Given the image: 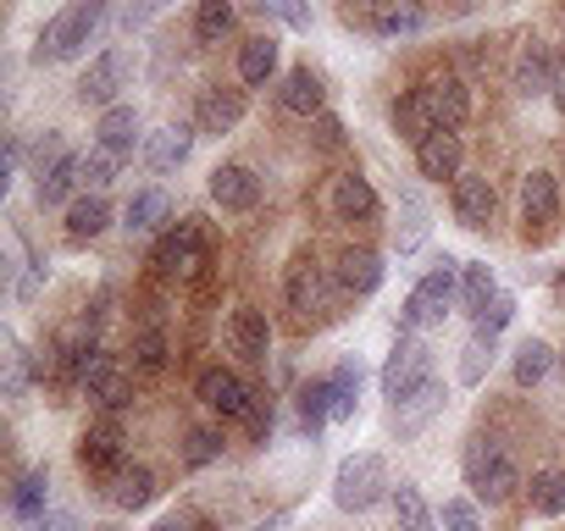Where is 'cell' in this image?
Returning <instances> with one entry per match:
<instances>
[{
    "mask_svg": "<svg viewBox=\"0 0 565 531\" xmlns=\"http://www.w3.org/2000/svg\"><path fill=\"white\" fill-rule=\"evenodd\" d=\"M161 7H167V0H134V7H128V18H122V23H128V29H139V23H145V18H156Z\"/></svg>",
    "mask_w": 565,
    "mask_h": 531,
    "instance_id": "cell-53",
    "label": "cell"
},
{
    "mask_svg": "<svg viewBox=\"0 0 565 531\" xmlns=\"http://www.w3.org/2000/svg\"><path fill=\"white\" fill-rule=\"evenodd\" d=\"M106 227H111L106 194H84V199L67 205V238H73V243H89V238H100Z\"/></svg>",
    "mask_w": 565,
    "mask_h": 531,
    "instance_id": "cell-29",
    "label": "cell"
},
{
    "mask_svg": "<svg viewBox=\"0 0 565 531\" xmlns=\"http://www.w3.org/2000/svg\"><path fill=\"white\" fill-rule=\"evenodd\" d=\"M244 426H249V437H255V443H266V437H271V399H249Z\"/></svg>",
    "mask_w": 565,
    "mask_h": 531,
    "instance_id": "cell-52",
    "label": "cell"
},
{
    "mask_svg": "<svg viewBox=\"0 0 565 531\" xmlns=\"http://www.w3.org/2000/svg\"><path fill=\"white\" fill-rule=\"evenodd\" d=\"M466 487H471L482 503H510V498H515L521 470H515V459L504 454L499 437H471V443H466Z\"/></svg>",
    "mask_w": 565,
    "mask_h": 531,
    "instance_id": "cell-3",
    "label": "cell"
},
{
    "mask_svg": "<svg viewBox=\"0 0 565 531\" xmlns=\"http://www.w3.org/2000/svg\"><path fill=\"white\" fill-rule=\"evenodd\" d=\"M45 503H51V470L34 465V470H23L18 487H12V514H18V520H40Z\"/></svg>",
    "mask_w": 565,
    "mask_h": 531,
    "instance_id": "cell-35",
    "label": "cell"
},
{
    "mask_svg": "<svg viewBox=\"0 0 565 531\" xmlns=\"http://www.w3.org/2000/svg\"><path fill=\"white\" fill-rule=\"evenodd\" d=\"M499 294V283H493V266L488 260H471V266H460V305L477 316L488 300Z\"/></svg>",
    "mask_w": 565,
    "mask_h": 531,
    "instance_id": "cell-39",
    "label": "cell"
},
{
    "mask_svg": "<svg viewBox=\"0 0 565 531\" xmlns=\"http://www.w3.org/2000/svg\"><path fill=\"white\" fill-rule=\"evenodd\" d=\"M455 300H460V260L455 254H438L433 272L411 289V300L399 311V333H433V327H444V316H449Z\"/></svg>",
    "mask_w": 565,
    "mask_h": 531,
    "instance_id": "cell-2",
    "label": "cell"
},
{
    "mask_svg": "<svg viewBox=\"0 0 565 531\" xmlns=\"http://www.w3.org/2000/svg\"><path fill=\"white\" fill-rule=\"evenodd\" d=\"M111 177H117V155L95 144V150L84 155V194H106V188H111Z\"/></svg>",
    "mask_w": 565,
    "mask_h": 531,
    "instance_id": "cell-45",
    "label": "cell"
},
{
    "mask_svg": "<svg viewBox=\"0 0 565 531\" xmlns=\"http://www.w3.org/2000/svg\"><path fill=\"white\" fill-rule=\"evenodd\" d=\"M438 525H444V531H482V514H477L471 498H449L444 514H438Z\"/></svg>",
    "mask_w": 565,
    "mask_h": 531,
    "instance_id": "cell-49",
    "label": "cell"
},
{
    "mask_svg": "<svg viewBox=\"0 0 565 531\" xmlns=\"http://www.w3.org/2000/svg\"><path fill=\"white\" fill-rule=\"evenodd\" d=\"M260 12H271L282 29L311 34V0H260Z\"/></svg>",
    "mask_w": 565,
    "mask_h": 531,
    "instance_id": "cell-46",
    "label": "cell"
},
{
    "mask_svg": "<svg viewBox=\"0 0 565 531\" xmlns=\"http://www.w3.org/2000/svg\"><path fill=\"white\" fill-rule=\"evenodd\" d=\"M289 525V514H271V520H260V525H249V531H282Z\"/></svg>",
    "mask_w": 565,
    "mask_h": 531,
    "instance_id": "cell-56",
    "label": "cell"
},
{
    "mask_svg": "<svg viewBox=\"0 0 565 531\" xmlns=\"http://www.w3.org/2000/svg\"><path fill=\"white\" fill-rule=\"evenodd\" d=\"M328 421H333V377H317V382L300 388V426H306V437L317 443V437L328 432Z\"/></svg>",
    "mask_w": 565,
    "mask_h": 531,
    "instance_id": "cell-31",
    "label": "cell"
},
{
    "mask_svg": "<svg viewBox=\"0 0 565 531\" xmlns=\"http://www.w3.org/2000/svg\"><path fill=\"white\" fill-rule=\"evenodd\" d=\"M95 144H100V150H111L117 161H122V155H134V150H145L139 111H134V106H122V100H117V106H106V111H100V122H95Z\"/></svg>",
    "mask_w": 565,
    "mask_h": 531,
    "instance_id": "cell-18",
    "label": "cell"
},
{
    "mask_svg": "<svg viewBox=\"0 0 565 531\" xmlns=\"http://www.w3.org/2000/svg\"><path fill=\"white\" fill-rule=\"evenodd\" d=\"M106 487H111V503H117V509H145V503L161 492V487H156V470H145V465H122Z\"/></svg>",
    "mask_w": 565,
    "mask_h": 531,
    "instance_id": "cell-32",
    "label": "cell"
},
{
    "mask_svg": "<svg viewBox=\"0 0 565 531\" xmlns=\"http://www.w3.org/2000/svg\"><path fill=\"white\" fill-rule=\"evenodd\" d=\"M488 366H493V344L471 338V344H466V360H460V382H466V388H477V382L488 377Z\"/></svg>",
    "mask_w": 565,
    "mask_h": 531,
    "instance_id": "cell-48",
    "label": "cell"
},
{
    "mask_svg": "<svg viewBox=\"0 0 565 531\" xmlns=\"http://www.w3.org/2000/svg\"><path fill=\"white\" fill-rule=\"evenodd\" d=\"M277 106L289 111V117H322L328 106H322V78L311 73V67H295V73H282V84H277Z\"/></svg>",
    "mask_w": 565,
    "mask_h": 531,
    "instance_id": "cell-22",
    "label": "cell"
},
{
    "mask_svg": "<svg viewBox=\"0 0 565 531\" xmlns=\"http://www.w3.org/2000/svg\"><path fill=\"white\" fill-rule=\"evenodd\" d=\"M333 283L350 294V300H366V294H377L383 289V254L377 249H339V260H333Z\"/></svg>",
    "mask_w": 565,
    "mask_h": 531,
    "instance_id": "cell-14",
    "label": "cell"
},
{
    "mask_svg": "<svg viewBox=\"0 0 565 531\" xmlns=\"http://www.w3.org/2000/svg\"><path fill=\"white\" fill-rule=\"evenodd\" d=\"M282 300H289V311H295L300 322H311V316L322 311V300H328L322 266H317V260H295L289 278H282Z\"/></svg>",
    "mask_w": 565,
    "mask_h": 531,
    "instance_id": "cell-17",
    "label": "cell"
},
{
    "mask_svg": "<svg viewBox=\"0 0 565 531\" xmlns=\"http://www.w3.org/2000/svg\"><path fill=\"white\" fill-rule=\"evenodd\" d=\"M106 12H111V0H67V7L40 29L34 62H40V67H45V62H78V56L89 51V40L100 34Z\"/></svg>",
    "mask_w": 565,
    "mask_h": 531,
    "instance_id": "cell-1",
    "label": "cell"
},
{
    "mask_svg": "<svg viewBox=\"0 0 565 531\" xmlns=\"http://www.w3.org/2000/svg\"><path fill=\"white\" fill-rule=\"evenodd\" d=\"M78 388H84L100 410H128V404H134V377L117 366V355H100V349L89 355V366H84V382H78Z\"/></svg>",
    "mask_w": 565,
    "mask_h": 531,
    "instance_id": "cell-7",
    "label": "cell"
},
{
    "mask_svg": "<svg viewBox=\"0 0 565 531\" xmlns=\"http://www.w3.org/2000/svg\"><path fill=\"white\" fill-rule=\"evenodd\" d=\"M361 388H366V366H361V355H344L333 371V421H355Z\"/></svg>",
    "mask_w": 565,
    "mask_h": 531,
    "instance_id": "cell-30",
    "label": "cell"
},
{
    "mask_svg": "<svg viewBox=\"0 0 565 531\" xmlns=\"http://www.w3.org/2000/svg\"><path fill=\"white\" fill-rule=\"evenodd\" d=\"M388 492H394V481H388L383 454H350V459L333 470V503H339L344 514H366V509H377Z\"/></svg>",
    "mask_w": 565,
    "mask_h": 531,
    "instance_id": "cell-4",
    "label": "cell"
},
{
    "mask_svg": "<svg viewBox=\"0 0 565 531\" xmlns=\"http://www.w3.org/2000/svg\"><path fill=\"white\" fill-rule=\"evenodd\" d=\"M150 531H194V525H189V520H183V514H167V520H156V525H150Z\"/></svg>",
    "mask_w": 565,
    "mask_h": 531,
    "instance_id": "cell-55",
    "label": "cell"
},
{
    "mask_svg": "<svg viewBox=\"0 0 565 531\" xmlns=\"http://www.w3.org/2000/svg\"><path fill=\"white\" fill-rule=\"evenodd\" d=\"M0 344H7V355H0V360H7V399H12V410H23V399H29V377H40V371H34V355L18 344V333H7Z\"/></svg>",
    "mask_w": 565,
    "mask_h": 531,
    "instance_id": "cell-37",
    "label": "cell"
},
{
    "mask_svg": "<svg viewBox=\"0 0 565 531\" xmlns=\"http://www.w3.org/2000/svg\"><path fill=\"white\" fill-rule=\"evenodd\" d=\"M78 465L95 476V481H111L128 459H122V426L117 421H100L78 437Z\"/></svg>",
    "mask_w": 565,
    "mask_h": 531,
    "instance_id": "cell-11",
    "label": "cell"
},
{
    "mask_svg": "<svg viewBox=\"0 0 565 531\" xmlns=\"http://www.w3.org/2000/svg\"><path fill=\"white\" fill-rule=\"evenodd\" d=\"M40 531H78V520H73L67 509H45V514H40Z\"/></svg>",
    "mask_w": 565,
    "mask_h": 531,
    "instance_id": "cell-54",
    "label": "cell"
},
{
    "mask_svg": "<svg viewBox=\"0 0 565 531\" xmlns=\"http://www.w3.org/2000/svg\"><path fill=\"white\" fill-rule=\"evenodd\" d=\"M244 111H249V95L216 84V89L200 95V106H194V128H200L205 139H222V133H233V128L244 122Z\"/></svg>",
    "mask_w": 565,
    "mask_h": 531,
    "instance_id": "cell-13",
    "label": "cell"
},
{
    "mask_svg": "<svg viewBox=\"0 0 565 531\" xmlns=\"http://www.w3.org/2000/svg\"><path fill=\"white\" fill-rule=\"evenodd\" d=\"M194 399L211 410V415H222V421H244V410H249V388H244V377L238 371H227V366H205L200 377H194Z\"/></svg>",
    "mask_w": 565,
    "mask_h": 531,
    "instance_id": "cell-6",
    "label": "cell"
},
{
    "mask_svg": "<svg viewBox=\"0 0 565 531\" xmlns=\"http://www.w3.org/2000/svg\"><path fill=\"white\" fill-rule=\"evenodd\" d=\"M277 62H282V45H277V40H266V34L244 40V45H238V84H244V89H266V84L277 78Z\"/></svg>",
    "mask_w": 565,
    "mask_h": 531,
    "instance_id": "cell-23",
    "label": "cell"
},
{
    "mask_svg": "<svg viewBox=\"0 0 565 531\" xmlns=\"http://www.w3.org/2000/svg\"><path fill=\"white\" fill-rule=\"evenodd\" d=\"M167 216H172V199H167L161 188H139V194L122 205V227H128V238H145V232H156Z\"/></svg>",
    "mask_w": 565,
    "mask_h": 531,
    "instance_id": "cell-27",
    "label": "cell"
},
{
    "mask_svg": "<svg viewBox=\"0 0 565 531\" xmlns=\"http://www.w3.org/2000/svg\"><path fill=\"white\" fill-rule=\"evenodd\" d=\"M438 410H444V382L433 377L422 393H411L405 404H394V432H399V437H416V432H422Z\"/></svg>",
    "mask_w": 565,
    "mask_h": 531,
    "instance_id": "cell-28",
    "label": "cell"
},
{
    "mask_svg": "<svg viewBox=\"0 0 565 531\" xmlns=\"http://www.w3.org/2000/svg\"><path fill=\"white\" fill-rule=\"evenodd\" d=\"M433 382V349L422 344V333H399L394 355L383 360V399L405 404L411 393H422Z\"/></svg>",
    "mask_w": 565,
    "mask_h": 531,
    "instance_id": "cell-5",
    "label": "cell"
},
{
    "mask_svg": "<svg viewBox=\"0 0 565 531\" xmlns=\"http://www.w3.org/2000/svg\"><path fill=\"white\" fill-rule=\"evenodd\" d=\"M194 133H200V128H161V133H145V166H150V172L183 166L189 150H194Z\"/></svg>",
    "mask_w": 565,
    "mask_h": 531,
    "instance_id": "cell-24",
    "label": "cell"
},
{
    "mask_svg": "<svg viewBox=\"0 0 565 531\" xmlns=\"http://www.w3.org/2000/svg\"><path fill=\"white\" fill-rule=\"evenodd\" d=\"M200 260H205V238H200L194 221H178L172 232H161L156 272H200Z\"/></svg>",
    "mask_w": 565,
    "mask_h": 531,
    "instance_id": "cell-16",
    "label": "cell"
},
{
    "mask_svg": "<svg viewBox=\"0 0 565 531\" xmlns=\"http://www.w3.org/2000/svg\"><path fill=\"white\" fill-rule=\"evenodd\" d=\"M526 492H532V509H537L543 520H554V514H565V470H559V465H548V470H537Z\"/></svg>",
    "mask_w": 565,
    "mask_h": 531,
    "instance_id": "cell-40",
    "label": "cell"
},
{
    "mask_svg": "<svg viewBox=\"0 0 565 531\" xmlns=\"http://www.w3.org/2000/svg\"><path fill=\"white\" fill-rule=\"evenodd\" d=\"M548 371H554V349H548L543 338H521V344H515V360H510L515 388H537Z\"/></svg>",
    "mask_w": 565,
    "mask_h": 531,
    "instance_id": "cell-34",
    "label": "cell"
},
{
    "mask_svg": "<svg viewBox=\"0 0 565 531\" xmlns=\"http://www.w3.org/2000/svg\"><path fill=\"white\" fill-rule=\"evenodd\" d=\"M227 29H233V0H200V12H194V40L216 45Z\"/></svg>",
    "mask_w": 565,
    "mask_h": 531,
    "instance_id": "cell-42",
    "label": "cell"
},
{
    "mask_svg": "<svg viewBox=\"0 0 565 531\" xmlns=\"http://www.w3.org/2000/svg\"><path fill=\"white\" fill-rule=\"evenodd\" d=\"M422 100H427V111H433L438 128H466V122H471V89H466V78H455V73L427 78V84H422Z\"/></svg>",
    "mask_w": 565,
    "mask_h": 531,
    "instance_id": "cell-12",
    "label": "cell"
},
{
    "mask_svg": "<svg viewBox=\"0 0 565 531\" xmlns=\"http://www.w3.org/2000/svg\"><path fill=\"white\" fill-rule=\"evenodd\" d=\"M311 133H317V150H344V122L333 111L311 117Z\"/></svg>",
    "mask_w": 565,
    "mask_h": 531,
    "instance_id": "cell-50",
    "label": "cell"
},
{
    "mask_svg": "<svg viewBox=\"0 0 565 531\" xmlns=\"http://www.w3.org/2000/svg\"><path fill=\"white\" fill-rule=\"evenodd\" d=\"M167 355H172V344H167L161 327H145V333L134 338V366H139V371H161Z\"/></svg>",
    "mask_w": 565,
    "mask_h": 531,
    "instance_id": "cell-44",
    "label": "cell"
},
{
    "mask_svg": "<svg viewBox=\"0 0 565 531\" xmlns=\"http://www.w3.org/2000/svg\"><path fill=\"white\" fill-rule=\"evenodd\" d=\"M493 205H499V194H493V177H482V172H460L455 183H449V210H455V221L460 227H488L493 221Z\"/></svg>",
    "mask_w": 565,
    "mask_h": 531,
    "instance_id": "cell-8",
    "label": "cell"
},
{
    "mask_svg": "<svg viewBox=\"0 0 565 531\" xmlns=\"http://www.w3.org/2000/svg\"><path fill=\"white\" fill-rule=\"evenodd\" d=\"M388 503H394V531H438V514H433V503L422 498L416 481H394Z\"/></svg>",
    "mask_w": 565,
    "mask_h": 531,
    "instance_id": "cell-26",
    "label": "cell"
},
{
    "mask_svg": "<svg viewBox=\"0 0 565 531\" xmlns=\"http://www.w3.org/2000/svg\"><path fill=\"white\" fill-rule=\"evenodd\" d=\"M62 155H67V150H62V133H40V144H34V177H45Z\"/></svg>",
    "mask_w": 565,
    "mask_h": 531,
    "instance_id": "cell-51",
    "label": "cell"
},
{
    "mask_svg": "<svg viewBox=\"0 0 565 531\" xmlns=\"http://www.w3.org/2000/svg\"><path fill=\"white\" fill-rule=\"evenodd\" d=\"M422 29H427V12L416 7V0H383V7L372 12V34L399 40V34H422Z\"/></svg>",
    "mask_w": 565,
    "mask_h": 531,
    "instance_id": "cell-33",
    "label": "cell"
},
{
    "mask_svg": "<svg viewBox=\"0 0 565 531\" xmlns=\"http://www.w3.org/2000/svg\"><path fill=\"white\" fill-rule=\"evenodd\" d=\"M211 459H222V432H216V426H189V437H183V465H189V470H205Z\"/></svg>",
    "mask_w": 565,
    "mask_h": 531,
    "instance_id": "cell-43",
    "label": "cell"
},
{
    "mask_svg": "<svg viewBox=\"0 0 565 531\" xmlns=\"http://www.w3.org/2000/svg\"><path fill=\"white\" fill-rule=\"evenodd\" d=\"M460 166H466V144H460V128H433L422 144H416V172L422 177H433V183H455L460 177Z\"/></svg>",
    "mask_w": 565,
    "mask_h": 531,
    "instance_id": "cell-10",
    "label": "cell"
},
{
    "mask_svg": "<svg viewBox=\"0 0 565 531\" xmlns=\"http://www.w3.org/2000/svg\"><path fill=\"white\" fill-rule=\"evenodd\" d=\"M554 89V62H548V51H521V62H515V95L521 100H537V95H548Z\"/></svg>",
    "mask_w": 565,
    "mask_h": 531,
    "instance_id": "cell-36",
    "label": "cell"
},
{
    "mask_svg": "<svg viewBox=\"0 0 565 531\" xmlns=\"http://www.w3.org/2000/svg\"><path fill=\"white\" fill-rule=\"evenodd\" d=\"M227 344H233L238 360H266L271 355V322H266V311L238 305L233 322H227Z\"/></svg>",
    "mask_w": 565,
    "mask_h": 531,
    "instance_id": "cell-21",
    "label": "cell"
},
{
    "mask_svg": "<svg viewBox=\"0 0 565 531\" xmlns=\"http://www.w3.org/2000/svg\"><path fill=\"white\" fill-rule=\"evenodd\" d=\"M515 322V300L510 294H493L477 316H471V338H482V344H499V333Z\"/></svg>",
    "mask_w": 565,
    "mask_h": 531,
    "instance_id": "cell-41",
    "label": "cell"
},
{
    "mask_svg": "<svg viewBox=\"0 0 565 531\" xmlns=\"http://www.w3.org/2000/svg\"><path fill=\"white\" fill-rule=\"evenodd\" d=\"M333 216L339 221H377L383 199H377V188L361 172H344V177H333Z\"/></svg>",
    "mask_w": 565,
    "mask_h": 531,
    "instance_id": "cell-20",
    "label": "cell"
},
{
    "mask_svg": "<svg viewBox=\"0 0 565 531\" xmlns=\"http://www.w3.org/2000/svg\"><path fill=\"white\" fill-rule=\"evenodd\" d=\"M438 122H433V111H427V100H422V89H411L405 100H394V133L399 139H411V144H422L427 133H433Z\"/></svg>",
    "mask_w": 565,
    "mask_h": 531,
    "instance_id": "cell-38",
    "label": "cell"
},
{
    "mask_svg": "<svg viewBox=\"0 0 565 531\" xmlns=\"http://www.w3.org/2000/svg\"><path fill=\"white\" fill-rule=\"evenodd\" d=\"M366 7H383V0H366Z\"/></svg>",
    "mask_w": 565,
    "mask_h": 531,
    "instance_id": "cell-57",
    "label": "cell"
},
{
    "mask_svg": "<svg viewBox=\"0 0 565 531\" xmlns=\"http://www.w3.org/2000/svg\"><path fill=\"white\" fill-rule=\"evenodd\" d=\"M122 78H128V56H122V51H106V56H95V62L84 67V78H78V106H95V111L117 106V95H122Z\"/></svg>",
    "mask_w": 565,
    "mask_h": 531,
    "instance_id": "cell-9",
    "label": "cell"
},
{
    "mask_svg": "<svg viewBox=\"0 0 565 531\" xmlns=\"http://www.w3.org/2000/svg\"><path fill=\"white\" fill-rule=\"evenodd\" d=\"M78 183H84V155H73V150H67V155H62V161H56V166H51V172L34 183V199H40V210H56V205H67Z\"/></svg>",
    "mask_w": 565,
    "mask_h": 531,
    "instance_id": "cell-25",
    "label": "cell"
},
{
    "mask_svg": "<svg viewBox=\"0 0 565 531\" xmlns=\"http://www.w3.org/2000/svg\"><path fill=\"white\" fill-rule=\"evenodd\" d=\"M211 199H216L222 210H255L260 177H255L244 161H222V166L211 172Z\"/></svg>",
    "mask_w": 565,
    "mask_h": 531,
    "instance_id": "cell-19",
    "label": "cell"
},
{
    "mask_svg": "<svg viewBox=\"0 0 565 531\" xmlns=\"http://www.w3.org/2000/svg\"><path fill=\"white\" fill-rule=\"evenodd\" d=\"M422 238H427V205L405 194V227H399V254L422 249Z\"/></svg>",
    "mask_w": 565,
    "mask_h": 531,
    "instance_id": "cell-47",
    "label": "cell"
},
{
    "mask_svg": "<svg viewBox=\"0 0 565 531\" xmlns=\"http://www.w3.org/2000/svg\"><path fill=\"white\" fill-rule=\"evenodd\" d=\"M521 221H526V232H548L559 221V183H554V172H526L521 177Z\"/></svg>",
    "mask_w": 565,
    "mask_h": 531,
    "instance_id": "cell-15",
    "label": "cell"
}]
</instances>
